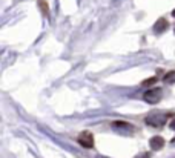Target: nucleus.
Returning <instances> with one entry per match:
<instances>
[{
  "label": "nucleus",
  "mask_w": 175,
  "mask_h": 158,
  "mask_svg": "<svg viewBox=\"0 0 175 158\" xmlns=\"http://www.w3.org/2000/svg\"><path fill=\"white\" fill-rule=\"evenodd\" d=\"M97 158H109V157H101V155H100V157H97Z\"/></svg>",
  "instance_id": "9b49d317"
},
{
  "label": "nucleus",
  "mask_w": 175,
  "mask_h": 158,
  "mask_svg": "<svg viewBox=\"0 0 175 158\" xmlns=\"http://www.w3.org/2000/svg\"><path fill=\"white\" fill-rule=\"evenodd\" d=\"M169 127H170L172 130H175V118H173V120H172V121L169 123Z\"/></svg>",
  "instance_id": "9d476101"
},
{
  "label": "nucleus",
  "mask_w": 175,
  "mask_h": 158,
  "mask_svg": "<svg viewBox=\"0 0 175 158\" xmlns=\"http://www.w3.org/2000/svg\"><path fill=\"white\" fill-rule=\"evenodd\" d=\"M137 158H151V154H149V152H144V154H141V155L137 157Z\"/></svg>",
  "instance_id": "1a4fd4ad"
},
{
  "label": "nucleus",
  "mask_w": 175,
  "mask_h": 158,
  "mask_svg": "<svg viewBox=\"0 0 175 158\" xmlns=\"http://www.w3.org/2000/svg\"><path fill=\"white\" fill-rule=\"evenodd\" d=\"M172 16H173V17H175V11H173V12H172Z\"/></svg>",
  "instance_id": "f8f14e48"
},
{
  "label": "nucleus",
  "mask_w": 175,
  "mask_h": 158,
  "mask_svg": "<svg viewBox=\"0 0 175 158\" xmlns=\"http://www.w3.org/2000/svg\"><path fill=\"white\" fill-rule=\"evenodd\" d=\"M167 26H169V23H167L166 19H160V20L155 23V26H154V31H155L157 34H161V32H164V31L167 29Z\"/></svg>",
  "instance_id": "20e7f679"
},
{
  "label": "nucleus",
  "mask_w": 175,
  "mask_h": 158,
  "mask_svg": "<svg viewBox=\"0 0 175 158\" xmlns=\"http://www.w3.org/2000/svg\"><path fill=\"white\" fill-rule=\"evenodd\" d=\"M38 6H40V9H42V12H43L45 16H48V14H49V8H48L46 0H38Z\"/></svg>",
  "instance_id": "0eeeda50"
},
{
  "label": "nucleus",
  "mask_w": 175,
  "mask_h": 158,
  "mask_svg": "<svg viewBox=\"0 0 175 158\" xmlns=\"http://www.w3.org/2000/svg\"><path fill=\"white\" fill-rule=\"evenodd\" d=\"M157 82H158L157 77H151V78H146V80H143V82H141V86L147 88V86H152V85L157 83Z\"/></svg>",
  "instance_id": "6e6552de"
},
{
  "label": "nucleus",
  "mask_w": 175,
  "mask_h": 158,
  "mask_svg": "<svg viewBox=\"0 0 175 158\" xmlns=\"http://www.w3.org/2000/svg\"><path fill=\"white\" fill-rule=\"evenodd\" d=\"M163 82H164V83H167V85L175 83V71H169V72L163 77Z\"/></svg>",
  "instance_id": "39448f33"
},
{
  "label": "nucleus",
  "mask_w": 175,
  "mask_h": 158,
  "mask_svg": "<svg viewBox=\"0 0 175 158\" xmlns=\"http://www.w3.org/2000/svg\"><path fill=\"white\" fill-rule=\"evenodd\" d=\"M149 144H151V149L152 151H160V149L164 148V138L160 137V135H154L149 140Z\"/></svg>",
  "instance_id": "7ed1b4c3"
},
{
  "label": "nucleus",
  "mask_w": 175,
  "mask_h": 158,
  "mask_svg": "<svg viewBox=\"0 0 175 158\" xmlns=\"http://www.w3.org/2000/svg\"><path fill=\"white\" fill-rule=\"evenodd\" d=\"M112 127H122V129H129V130H134V127L129 124V123H126V121H114L112 123Z\"/></svg>",
  "instance_id": "423d86ee"
},
{
  "label": "nucleus",
  "mask_w": 175,
  "mask_h": 158,
  "mask_svg": "<svg viewBox=\"0 0 175 158\" xmlns=\"http://www.w3.org/2000/svg\"><path fill=\"white\" fill-rule=\"evenodd\" d=\"M77 141H78L80 146H83L86 149L94 148V135H92V132H89V130H83V132L77 137Z\"/></svg>",
  "instance_id": "f03ea898"
},
{
  "label": "nucleus",
  "mask_w": 175,
  "mask_h": 158,
  "mask_svg": "<svg viewBox=\"0 0 175 158\" xmlns=\"http://www.w3.org/2000/svg\"><path fill=\"white\" fill-rule=\"evenodd\" d=\"M161 94H163V92H161L160 88H154V89L146 91V92H144V95H143V98H144L146 103L155 104V103H158V101L161 100Z\"/></svg>",
  "instance_id": "f257e3e1"
}]
</instances>
